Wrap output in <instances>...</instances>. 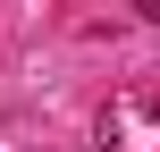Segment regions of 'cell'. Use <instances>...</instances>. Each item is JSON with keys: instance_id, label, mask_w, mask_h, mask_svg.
I'll list each match as a JSON object with an SVG mask.
<instances>
[{"instance_id": "cell-1", "label": "cell", "mask_w": 160, "mask_h": 152, "mask_svg": "<svg viewBox=\"0 0 160 152\" xmlns=\"http://www.w3.org/2000/svg\"><path fill=\"white\" fill-rule=\"evenodd\" d=\"M93 152H110V144H93Z\"/></svg>"}]
</instances>
